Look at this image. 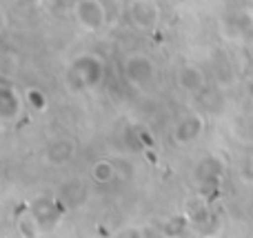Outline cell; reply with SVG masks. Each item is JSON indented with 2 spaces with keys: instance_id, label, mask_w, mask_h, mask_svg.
<instances>
[{
  "instance_id": "cell-1",
  "label": "cell",
  "mask_w": 253,
  "mask_h": 238,
  "mask_svg": "<svg viewBox=\"0 0 253 238\" xmlns=\"http://www.w3.org/2000/svg\"><path fill=\"white\" fill-rule=\"evenodd\" d=\"M123 74L133 87L149 89L156 83V65L147 53H131L123 62Z\"/></svg>"
},
{
  "instance_id": "cell-2",
  "label": "cell",
  "mask_w": 253,
  "mask_h": 238,
  "mask_svg": "<svg viewBox=\"0 0 253 238\" xmlns=\"http://www.w3.org/2000/svg\"><path fill=\"white\" fill-rule=\"evenodd\" d=\"M205 132V120H202L200 114H187L184 118H180L175 123L173 132H171V138L178 145H191Z\"/></svg>"
},
{
  "instance_id": "cell-3",
  "label": "cell",
  "mask_w": 253,
  "mask_h": 238,
  "mask_svg": "<svg viewBox=\"0 0 253 238\" xmlns=\"http://www.w3.org/2000/svg\"><path fill=\"white\" fill-rule=\"evenodd\" d=\"M74 11H76L78 22L89 31L100 29L107 20L105 7L100 4V0H78V4H76Z\"/></svg>"
},
{
  "instance_id": "cell-4",
  "label": "cell",
  "mask_w": 253,
  "mask_h": 238,
  "mask_svg": "<svg viewBox=\"0 0 253 238\" xmlns=\"http://www.w3.org/2000/svg\"><path fill=\"white\" fill-rule=\"evenodd\" d=\"M76 156V143L71 138H53L44 149V160L53 167H65Z\"/></svg>"
},
{
  "instance_id": "cell-5",
  "label": "cell",
  "mask_w": 253,
  "mask_h": 238,
  "mask_svg": "<svg viewBox=\"0 0 253 238\" xmlns=\"http://www.w3.org/2000/svg\"><path fill=\"white\" fill-rule=\"evenodd\" d=\"M175 83L182 92L187 94H196V92H202L207 85V76L200 67L196 65H182L178 71H175Z\"/></svg>"
},
{
  "instance_id": "cell-6",
  "label": "cell",
  "mask_w": 253,
  "mask_h": 238,
  "mask_svg": "<svg viewBox=\"0 0 253 238\" xmlns=\"http://www.w3.org/2000/svg\"><path fill=\"white\" fill-rule=\"evenodd\" d=\"M131 20L140 29H151L158 22V7L151 0H135L131 4Z\"/></svg>"
},
{
  "instance_id": "cell-7",
  "label": "cell",
  "mask_w": 253,
  "mask_h": 238,
  "mask_svg": "<svg viewBox=\"0 0 253 238\" xmlns=\"http://www.w3.org/2000/svg\"><path fill=\"white\" fill-rule=\"evenodd\" d=\"M222 174V163H220L218 158H213V156H207V158H202L200 163L196 165V169H193V178H198V181L202 183V185H207V183H213L215 178Z\"/></svg>"
},
{
  "instance_id": "cell-8",
  "label": "cell",
  "mask_w": 253,
  "mask_h": 238,
  "mask_svg": "<svg viewBox=\"0 0 253 238\" xmlns=\"http://www.w3.org/2000/svg\"><path fill=\"white\" fill-rule=\"evenodd\" d=\"M31 214H34L36 218H38L40 223H42V227L47 230L51 223H56V203L49 198H36L34 203H31Z\"/></svg>"
},
{
  "instance_id": "cell-9",
  "label": "cell",
  "mask_w": 253,
  "mask_h": 238,
  "mask_svg": "<svg viewBox=\"0 0 253 238\" xmlns=\"http://www.w3.org/2000/svg\"><path fill=\"white\" fill-rule=\"evenodd\" d=\"M16 227H18V234L22 238H40V234L44 232L42 223L34 216V214H25L16 221Z\"/></svg>"
},
{
  "instance_id": "cell-10",
  "label": "cell",
  "mask_w": 253,
  "mask_h": 238,
  "mask_svg": "<svg viewBox=\"0 0 253 238\" xmlns=\"http://www.w3.org/2000/svg\"><path fill=\"white\" fill-rule=\"evenodd\" d=\"M13 94L16 92L9 87L2 89V96H0V114H2V120H11L20 114V100Z\"/></svg>"
},
{
  "instance_id": "cell-11",
  "label": "cell",
  "mask_w": 253,
  "mask_h": 238,
  "mask_svg": "<svg viewBox=\"0 0 253 238\" xmlns=\"http://www.w3.org/2000/svg\"><path fill=\"white\" fill-rule=\"evenodd\" d=\"M91 178L96 183H100V185H107V183H111L116 178V167L111 160H96L91 167Z\"/></svg>"
},
{
  "instance_id": "cell-12",
  "label": "cell",
  "mask_w": 253,
  "mask_h": 238,
  "mask_svg": "<svg viewBox=\"0 0 253 238\" xmlns=\"http://www.w3.org/2000/svg\"><path fill=\"white\" fill-rule=\"evenodd\" d=\"M114 238H144V230L142 227H125V230H120L118 234H114Z\"/></svg>"
},
{
  "instance_id": "cell-13",
  "label": "cell",
  "mask_w": 253,
  "mask_h": 238,
  "mask_svg": "<svg viewBox=\"0 0 253 238\" xmlns=\"http://www.w3.org/2000/svg\"><path fill=\"white\" fill-rule=\"evenodd\" d=\"M51 4L58 9H76L78 0H51Z\"/></svg>"
}]
</instances>
